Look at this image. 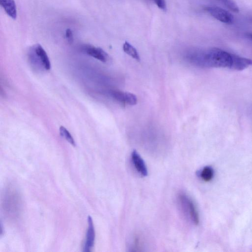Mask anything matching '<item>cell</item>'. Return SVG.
<instances>
[{
  "label": "cell",
  "instance_id": "obj_2",
  "mask_svg": "<svg viewBox=\"0 0 252 252\" xmlns=\"http://www.w3.org/2000/svg\"><path fill=\"white\" fill-rule=\"evenodd\" d=\"M3 209L6 216L15 220L20 215L21 209V200L19 192L15 189L9 188L4 194Z\"/></svg>",
  "mask_w": 252,
  "mask_h": 252
},
{
  "label": "cell",
  "instance_id": "obj_9",
  "mask_svg": "<svg viewBox=\"0 0 252 252\" xmlns=\"http://www.w3.org/2000/svg\"><path fill=\"white\" fill-rule=\"evenodd\" d=\"M131 158L137 171L142 176H146L148 174L147 167L144 161L136 151L134 150L132 152Z\"/></svg>",
  "mask_w": 252,
  "mask_h": 252
},
{
  "label": "cell",
  "instance_id": "obj_13",
  "mask_svg": "<svg viewBox=\"0 0 252 252\" xmlns=\"http://www.w3.org/2000/svg\"><path fill=\"white\" fill-rule=\"evenodd\" d=\"M60 133L61 135L63 137L66 141H67L70 144L73 146H76L75 142L72 137V135L70 133L66 128L63 126H61L60 127Z\"/></svg>",
  "mask_w": 252,
  "mask_h": 252
},
{
  "label": "cell",
  "instance_id": "obj_3",
  "mask_svg": "<svg viewBox=\"0 0 252 252\" xmlns=\"http://www.w3.org/2000/svg\"><path fill=\"white\" fill-rule=\"evenodd\" d=\"M28 56L30 62L35 68L46 70L50 69L51 63L48 56L39 44H36L31 47Z\"/></svg>",
  "mask_w": 252,
  "mask_h": 252
},
{
  "label": "cell",
  "instance_id": "obj_8",
  "mask_svg": "<svg viewBox=\"0 0 252 252\" xmlns=\"http://www.w3.org/2000/svg\"><path fill=\"white\" fill-rule=\"evenodd\" d=\"M88 227L86 233L85 242L84 244V252H90L94 245L95 239V231L93 220L91 216L88 217Z\"/></svg>",
  "mask_w": 252,
  "mask_h": 252
},
{
  "label": "cell",
  "instance_id": "obj_5",
  "mask_svg": "<svg viewBox=\"0 0 252 252\" xmlns=\"http://www.w3.org/2000/svg\"><path fill=\"white\" fill-rule=\"evenodd\" d=\"M204 10L216 20L226 24H231L234 22V16L228 11L215 6H207Z\"/></svg>",
  "mask_w": 252,
  "mask_h": 252
},
{
  "label": "cell",
  "instance_id": "obj_4",
  "mask_svg": "<svg viewBox=\"0 0 252 252\" xmlns=\"http://www.w3.org/2000/svg\"><path fill=\"white\" fill-rule=\"evenodd\" d=\"M179 201L190 220L195 225L199 222V217L196 207L192 200L184 193H180L178 196Z\"/></svg>",
  "mask_w": 252,
  "mask_h": 252
},
{
  "label": "cell",
  "instance_id": "obj_6",
  "mask_svg": "<svg viewBox=\"0 0 252 252\" xmlns=\"http://www.w3.org/2000/svg\"><path fill=\"white\" fill-rule=\"evenodd\" d=\"M84 51L88 55L101 61L107 63L110 60L108 54L102 49L91 45H86L83 46Z\"/></svg>",
  "mask_w": 252,
  "mask_h": 252
},
{
  "label": "cell",
  "instance_id": "obj_12",
  "mask_svg": "<svg viewBox=\"0 0 252 252\" xmlns=\"http://www.w3.org/2000/svg\"><path fill=\"white\" fill-rule=\"evenodd\" d=\"M214 170L210 166L204 167L200 172V177L205 182L210 181L214 177Z\"/></svg>",
  "mask_w": 252,
  "mask_h": 252
},
{
  "label": "cell",
  "instance_id": "obj_1",
  "mask_svg": "<svg viewBox=\"0 0 252 252\" xmlns=\"http://www.w3.org/2000/svg\"><path fill=\"white\" fill-rule=\"evenodd\" d=\"M185 58L190 64L200 67L226 68L240 71L252 65V60L218 48L190 49L186 53Z\"/></svg>",
  "mask_w": 252,
  "mask_h": 252
},
{
  "label": "cell",
  "instance_id": "obj_10",
  "mask_svg": "<svg viewBox=\"0 0 252 252\" xmlns=\"http://www.w3.org/2000/svg\"><path fill=\"white\" fill-rule=\"evenodd\" d=\"M0 3L6 13L13 19L17 18V12L14 0H0Z\"/></svg>",
  "mask_w": 252,
  "mask_h": 252
},
{
  "label": "cell",
  "instance_id": "obj_17",
  "mask_svg": "<svg viewBox=\"0 0 252 252\" xmlns=\"http://www.w3.org/2000/svg\"><path fill=\"white\" fill-rule=\"evenodd\" d=\"M246 36L252 40V32H248L246 33Z\"/></svg>",
  "mask_w": 252,
  "mask_h": 252
},
{
  "label": "cell",
  "instance_id": "obj_7",
  "mask_svg": "<svg viewBox=\"0 0 252 252\" xmlns=\"http://www.w3.org/2000/svg\"><path fill=\"white\" fill-rule=\"evenodd\" d=\"M110 94L113 98L121 103L134 105L137 102L136 96L130 93L120 91H112L111 92Z\"/></svg>",
  "mask_w": 252,
  "mask_h": 252
},
{
  "label": "cell",
  "instance_id": "obj_16",
  "mask_svg": "<svg viewBox=\"0 0 252 252\" xmlns=\"http://www.w3.org/2000/svg\"><path fill=\"white\" fill-rule=\"evenodd\" d=\"M156 4L161 9L166 10V5L165 0H153Z\"/></svg>",
  "mask_w": 252,
  "mask_h": 252
},
{
  "label": "cell",
  "instance_id": "obj_14",
  "mask_svg": "<svg viewBox=\"0 0 252 252\" xmlns=\"http://www.w3.org/2000/svg\"><path fill=\"white\" fill-rule=\"evenodd\" d=\"M227 8L234 12H238L239 8L237 4L233 0H219Z\"/></svg>",
  "mask_w": 252,
  "mask_h": 252
},
{
  "label": "cell",
  "instance_id": "obj_15",
  "mask_svg": "<svg viewBox=\"0 0 252 252\" xmlns=\"http://www.w3.org/2000/svg\"><path fill=\"white\" fill-rule=\"evenodd\" d=\"M65 35L68 42L72 43L73 41V34L72 31L70 29L66 30Z\"/></svg>",
  "mask_w": 252,
  "mask_h": 252
},
{
  "label": "cell",
  "instance_id": "obj_11",
  "mask_svg": "<svg viewBox=\"0 0 252 252\" xmlns=\"http://www.w3.org/2000/svg\"><path fill=\"white\" fill-rule=\"evenodd\" d=\"M123 48L124 51L126 54L138 61L140 60L139 55L136 49L129 43L126 41L123 45Z\"/></svg>",
  "mask_w": 252,
  "mask_h": 252
}]
</instances>
